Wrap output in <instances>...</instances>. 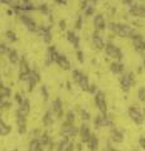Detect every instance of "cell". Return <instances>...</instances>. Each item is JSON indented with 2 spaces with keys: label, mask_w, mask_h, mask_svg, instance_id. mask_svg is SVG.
I'll return each mask as SVG.
<instances>
[{
  "label": "cell",
  "mask_w": 145,
  "mask_h": 151,
  "mask_svg": "<svg viewBox=\"0 0 145 151\" xmlns=\"http://www.w3.org/2000/svg\"><path fill=\"white\" fill-rule=\"evenodd\" d=\"M133 82H134V74L133 73H124L120 78L121 89H123L124 92H128L130 87L133 86Z\"/></svg>",
  "instance_id": "obj_8"
},
{
  "label": "cell",
  "mask_w": 145,
  "mask_h": 151,
  "mask_svg": "<svg viewBox=\"0 0 145 151\" xmlns=\"http://www.w3.org/2000/svg\"><path fill=\"white\" fill-rule=\"evenodd\" d=\"M93 27H95V30L97 33H100L102 30L106 29V20H105V17L102 15V14H97L93 18Z\"/></svg>",
  "instance_id": "obj_11"
},
{
  "label": "cell",
  "mask_w": 145,
  "mask_h": 151,
  "mask_svg": "<svg viewBox=\"0 0 145 151\" xmlns=\"http://www.w3.org/2000/svg\"><path fill=\"white\" fill-rule=\"evenodd\" d=\"M52 112L56 117H63V103H62V100L61 98H56L52 103Z\"/></svg>",
  "instance_id": "obj_13"
},
{
  "label": "cell",
  "mask_w": 145,
  "mask_h": 151,
  "mask_svg": "<svg viewBox=\"0 0 145 151\" xmlns=\"http://www.w3.org/2000/svg\"><path fill=\"white\" fill-rule=\"evenodd\" d=\"M95 105L99 108V111L102 115H106L107 112V103H106V97L105 93L102 91H97V93L95 94Z\"/></svg>",
  "instance_id": "obj_6"
},
{
  "label": "cell",
  "mask_w": 145,
  "mask_h": 151,
  "mask_svg": "<svg viewBox=\"0 0 145 151\" xmlns=\"http://www.w3.org/2000/svg\"><path fill=\"white\" fill-rule=\"evenodd\" d=\"M139 145H140V147L145 149V137H144V136H141V137L139 139Z\"/></svg>",
  "instance_id": "obj_41"
},
{
  "label": "cell",
  "mask_w": 145,
  "mask_h": 151,
  "mask_svg": "<svg viewBox=\"0 0 145 151\" xmlns=\"http://www.w3.org/2000/svg\"><path fill=\"white\" fill-rule=\"evenodd\" d=\"M56 3H57V4H62V5H66V4H67V1H61V0H59V1H56Z\"/></svg>",
  "instance_id": "obj_43"
},
{
  "label": "cell",
  "mask_w": 145,
  "mask_h": 151,
  "mask_svg": "<svg viewBox=\"0 0 145 151\" xmlns=\"http://www.w3.org/2000/svg\"><path fill=\"white\" fill-rule=\"evenodd\" d=\"M95 127H112L114 129V122H112L111 117L107 116V115H101L97 116L95 119Z\"/></svg>",
  "instance_id": "obj_7"
},
{
  "label": "cell",
  "mask_w": 145,
  "mask_h": 151,
  "mask_svg": "<svg viewBox=\"0 0 145 151\" xmlns=\"http://www.w3.org/2000/svg\"><path fill=\"white\" fill-rule=\"evenodd\" d=\"M40 81V77H39V73L37 70H32V73L29 76V79H28V84H29V91H33V88L35 87V84Z\"/></svg>",
  "instance_id": "obj_18"
},
{
  "label": "cell",
  "mask_w": 145,
  "mask_h": 151,
  "mask_svg": "<svg viewBox=\"0 0 145 151\" xmlns=\"http://www.w3.org/2000/svg\"><path fill=\"white\" fill-rule=\"evenodd\" d=\"M105 52H106V55L110 57L112 59L121 60V58H123V52H121V49L119 47H116L114 43H111V42H109V43L106 44Z\"/></svg>",
  "instance_id": "obj_4"
},
{
  "label": "cell",
  "mask_w": 145,
  "mask_h": 151,
  "mask_svg": "<svg viewBox=\"0 0 145 151\" xmlns=\"http://www.w3.org/2000/svg\"><path fill=\"white\" fill-rule=\"evenodd\" d=\"M79 132V130L77 129L74 125H71L68 124V122H64V124L61 126V134H62V136L64 139H68L71 140L73 137H76V135Z\"/></svg>",
  "instance_id": "obj_3"
},
{
  "label": "cell",
  "mask_w": 145,
  "mask_h": 151,
  "mask_svg": "<svg viewBox=\"0 0 145 151\" xmlns=\"http://www.w3.org/2000/svg\"><path fill=\"white\" fill-rule=\"evenodd\" d=\"M29 111H30V103H29V101H28V100H24L22 105H19V107H18L17 117H25V119H27Z\"/></svg>",
  "instance_id": "obj_14"
},
{
  "label": "cell",
  "mask_w": 145,
  "mask_h": 151,
  "mask_svg": "<svg viewBox=\"0 0 145 151\" xmlns=\"http://www.w3.org/2000/svg\"><path fill=\"white\" fill-rule=\"evenodd\" d=\"M20 20H22L23 24H24V25L28 28V30L34 32V33L38 32L39 25L37 24V23H35L30 17H28V15H20Z\"/></svg>",
  "instance_id": "obj_9"
},
{
  "label": "cell",
  "mask_w": 145,
  "mask_h": 151,
  "mask_svg": "<svg viewBox=\"0 0 145 151\" xmlns=\"http://www.w3.org/2000/svg\"><path fill=\"white\" fill-rule=\"evenodd\" d=\"M110 70L114 74H123L124 72V64L121 62H114L110 64Z\"/></svg>",
  "instance_id": "obj_25"
},
{
  "label": "cell",
  "mask_w": 145,
  "mask_h": 151,
  "mask_svg": "<svg viewBox=\"0 0 145 151\" xmlns=\"http://www.w3.org/2000/svg\"><path fill=\"white\" fill-rule=\"evenodd\" d=\"M79 113H81V119H82V121L85 122V124H86L87 121H90V119H91V115H90V112L85 110V108H82V110L79 111Z\"/></svg>",
  "instance_id": "obj_34"
},
{
  "label": "cell",
  "mask_w": 145,
  "mask_h": 151,
  "mask_svg": "<svg viewBox=\"0 0 145 151\" xmlns=\"http://www.w3.org/2000/svg\"><path fill=\"white\" fill-rule=\"evenodd\" d=\"M110 137H111V141H114L116 144H121L124 141V134L121 132L119 129H112L111 132H110Z\"/></svg>",
  "instance_id": "obj_17"
},
{
  "label": "cell",
  "mask_w": 145,
  "mask_h": 151,
  "mask_svg": "<svg viewBox=\"0 0 145 151\" xmlns=\"http://www.w3.org/2000/svg\"><path fill=\"white\" fill-rule=\"evenodd\" d=\"M66 38L68 42H71V43L73 44V47L78 50V47H79V37L76 35V33L72 32V30H68L67 34H66Z\"/></svg>",
  "instance_id": "obj_21"
},
{
  "label": "cell",
  "mask_w": 145,
  "mask_h": 151,
  "mask_svg": "<svg viewBox=\"0 0 145 151\" xmlns=\"http://www.w3.org/2000/svg\"><path fill=\"white\" fill-rule=\"evenodd\" d=\"M56 63H57L62 69H69V68H71V63H69L68 58H67L66 55L61 54V53H59V55H58L57 60H56Z\"/></svg>",
  "instance_id": "obj_22"
},
{
  "label": "cell",
  "mask_w": 145,
  "mask_h": 151,
  "mask_svg": "<svg viewBox=\"0 0 145 151\" xmlns=\"http://www.w3.org/2000/svg\"><path fill=\"white\" fill-rule=\"evenodd\" d=\"M92 135L93 134H91V130H90V127H88V125L83 122V124L81 125V127H79V136H81V141L82 142H85V144H88V141L91 140Z\"/></svg>",
  "instance_id": "obj_10"
},
{
  "label": "cell",
  "mask_w": 145,
  "mask_h": 151,
  "mask_svg": "<svg viewBox=\"0 0 145 151\" xmlns=\"http://www.w3.org/2000/svg\"><path fill=\"white\" fill-rule=\"evenodd\" d=\"M8 59H9V62L13 63V64H19L20 63V55L18 54V52L15 49H10V52L8 53Z\"/></svg>",
  "instance_id": "obj_24"
},
{
  "label": "cell",
  "mask_w": 145,
  "mask_h": 151,
  "mask_svg": "<svg viewBox=\"0 0 145 151\" xmlns=\"http://www.w3.org/2000/svg\"><path fill=\"white\" fill-rule=\"evenodd\" d=\"M59 28H61L62 30L66 29V22H64V20H61V22H59Z\"/></svg>",
  "instance_id": "obj_42"
},
{
  "label": "cell",
  "mask_w": 145,
  "mask_h": 151,
  "mask_svg": "<svg viewBox=\"0 0 145 151\" xmlns=\"http://www.w3.org/2000/svg\"><path fill=\"white\" fill-rule=\"evenodd\" d=\"M133 45L138 52H144L145 50V39L141 35H138L133 39Z\"/></svg>",
  "instance_id": "obj_19"
},
{
  "label": "cell",
  "mask_w": 145,
  "mask_h": 151,
  "mask_svg": "<svg viewBox=\"0 0 145 151\" xmlns=\"http://www.w3.org/2000/svg\"><path fill=\"white\" fill-rule=\"evenodd\" d=\"M87 147H88V150H90V151H97V149H99V139H97V136L95 134L92 135L91 140L88 141Z\"/></svg>",
  "instance_id": "obj_28"
},
{
  "label": "cell",
  "mask_w": 145,
  "mask_h": 151,
  "mask_svg": "<svg viewBox=\"0 0 145 151\" xmlns=\"http://www.w3.org/2000/svg\"><path fill=\"white\" fill-rule=\"evenodd\" d=\"M5 38H6L9 42H12V43H14V42L18 40V35L13 30H6L5 32Z\"/></svg>",
  "instance_id": "obj_31"
},
{
  "label": "cell",
  "mask_w": 145,
  "mask_h": 151,
  "mask_svg": "<svg viewBox=\"0 0 145 151\" xmlns=\"http://www.w3.org/2000/svg\"><path fill=\"white\" fill-rule=\"evenodd\" d=\"M40 92H42V96H43V100L47 101L48 100V97H49V92H48V89H47L45 86H42L40 87Z\"/></svg>",
  "instance_id": "obj_37"
},
{
  "label": "cell",
  "mask_w": 145,
  "mask_h": 151,
  "mask_svg": "<svg viewBox=\"0 0 145 151\" xmlns=\"http://www.w3.org/2000/svg\"><path fill=\"white\" fill-rule=\"evenodd\" d=\"M74 120H76L74 112H73V111H67V113H66V122L73 125V124H74Z\"/></svg>",
  "instance_id": "obj_33"
},
{
  "label": "cell",
  "mask_w": 145,
  "mask_h": 151,
  "mask_svg": "<svg viewBox=\"0 0 145 151\" xmlns=\"http://www.w3.org/2000/svg\"><path fill=\"white\" fill-rule=\"evenodd\" d=\"M92 45H93V48L97 49V50H101V49H105V42L104 39L101 38V35H99V33L95 32L93 33V35H92Z\"/></svg>",
  "instance_id": "obj_16"
},
{
  "label": "cell",
  "mask_w": 145,
  "mask_h": 151,
  "mask_svg": "<svg viewBox=\"0 0 145 151\" xmlns=\"http://www.w3.org/2000/svg\"><path fill=\"white\" fill-rule=\"evenodd\" d=\"M72 78H73V81L79 86V88L88 92L91 84H90V82H88V78H87V76L85 73L81 72L79 69H73L72 70Z\"/></svg>",
  "instance_id": "obj_2"
},
{
  "label": "cell",
  "mask_w": 145,
  "mask_h": 151,
  "mask_svg": "<svg viewBox=\"0 0 145 151\" xmlns=\"http://www.w3.org/2000/svg\"><path fill=\"white\" fill-rule=\"evenodd\" d=\"M10 52V49L8 48V45L6 44H4V43H0V55H4V54H6Z\"/></svg>",
  "instance_id": "obj_36"
},
{
  "label": "cell",
  "mask_w": 145,
  "mask_h": 151,
  "mask_svg": "<svg viewBox=\"0 0 145 151\" xmlns=\"http://www.w3.org/2000/svg\"><path fill=\"white\" fill-rule=\"evenodd\" d=\"M10 94H12L10 88L6 87V86H3V84L0 83V96H3V97L8 98L9 96H10Z\"/></svg>",
  "instance_id": "obj_30"
},
{
  "label": "cell",
  "mask_w": 145,
  "mask_h": 151,
  "mask_svg": "<svg viewBox=\"0 0 145 151\" xmlns=\"http://www.w3.org/2000/svg\"><path fill=\"white\" fill-rule=\"evenodd\" d=\"M17 126L19 134H24L27 131V119L25 117H17Z\"/></svg>",
  "instance_id": "obj_27"
},
{
  "label": "cell",
  "mask_w": 145,
  "mask_h": 151,
  "mask_svg": "<svg viewBox=\"0 0 145 151\" xmlns=\"http://www.w3.org/2000/svg\"><path fill=\"white\" fill-rule=\"evenodd\" d=\"M109 150H110V151H118V150H115V149H111V147H109Z\"/></svg>",
  "instance_id": "obj_44"
},
{
  "label": "cell",
  "mask_w": 145,
  "mask_h": 151,
  "mask_svg": "<svg viewBox=\"0 0 145 151\" xmlns=\"http://www.w3.org/2000/svg\"><path fill=\"white\" fill-rule=\"evenodd\" d=\"M82 23H83L82 15H78L77 20H76V29H81V28H82Z\"/></svg>",
  "instance_id": "obj_39"
},
{
  "label": "cell",
  "mask_w": 145,
  "mask_h": 151,
  "mask_svg": "<svg viewBox=\"0 0 145 151\" xmlns=\"http://www.w3.org/2000/svg\"><path fill=\"white\" fill-rule=\"evenodd\" d=\"M28 151H43V145H42L39 139L30 140L29 145H28Z\"/></svg>",
  "instance_id": "obj_23"
},
{
  "label": "cell",
  "mask_w": 145,
  "mask_h": 151,
  "mask_svg": "<svg viewBox=\"0 0 145 151\" xmlns=\"http://www.w3.org/2000/svg\"><path fill=\"white\" fill-rule=\"evenodd\" d=\"M92 4H95V1H93V3L88 1V5H87V8L85 9V15H87V17L93 15V13H95V5H92Z\"/></svg>",
  "instance_id": "obj_32"
},
{
  "label": "cell",
  "mask_w": 145,
  "mask_h": 151,
  "mask_svg": "<svg viewBox=\"0 0 145 151\" xmlns=\"http://www.w3.org/2000/svg\"><path fill=\"white\" fill-rule=\"evenodd\" d=\"M138 100L140 102H145V87L139 88V91H138Z\"/></svg>",
  "instance_id": "obj_35"
},
{
  "label": "cell",
  "mask_w": 145,
  "mask_h": 151,
  "mask_svg": "<svg viewBox=\"0 0 145 151\" xmlns=\"http://www.w3.org/2000/svg\"><path fill=\"white\" fill-rule=\"evenodd\" d=\"M130 14L134 17L145 18V5L144 4H134V5L130 8Z\"/></svg>",
  "instance_id": "obj_15"
},
{
  "label": "cell",
  "mask_w": 145,
  "mask_h": 151,
  "mask_svg": "<svg viewBox=\"0 0 145 151\" xmlns=\"http://www.w3.org/2000/svg\"><path fill=\"white\" fill-rule=\"evenodd\" d=\"M9 132H10V127L0 119V136H8Z\"/></svg>",
  "instance_id": "obj_29"
},
{
  "label": "cell",
  "mask_w": 145,
  "mask_h": 151,
  "mask_svg": "<svg viewBox=\"0 0 145 151\" xmlns=\"http://www.w3.org/2000/svg\"><path fill=\"white\" fill-rule=\"evenodd\" d=\"M73 149V142L72 140L63 139L57 146V151H72Z\"/></svg>",
  "instance_id": "obj_20"
},
{
  "label": "cell",
  "mask_w": 145,
  "mask_h": 151,
  "mask_svg": "<svg viewBox=\"0 0 145 151\" xmlns=\"http://www.w3.org/2000/svg\"><path fill=\"white\" fill-rule=\"evenodd\" d=\"M13 151H19V150H13Z\"/></svg>",
  "instance_id": "obj_45"
},
{
  "label": "cell",
  "mask_w": 145,
  "mask_h": 151,
  "mask_svg": "<svg viewBox=\"0 0 145 151\" xmlns=\"http://www.w3.org/2000/svg\"><path fill=\"white\" fill-rule=\"evenodd\" d=\"M76 55H77V59L79 60V63H83V62H85V57H83V52L82 50H77L76 52Z\"/></svg>",
  "instance_id": "obj_38"
},
{
  "label": "cell",
  "mask_w": 145,
  "mask_h": 151,
  "mask_svg": "<svg viewBox=\"0 0 145 151\" xmlns=\"http://www.w3.org/2000/svg\"><path fill=\"white\" fill-rule=\"evenodd\" d=\"M54 115L52 111H47L43 116V125L44 126H52L54 124Z\"/></svg>",
  "instance_id": "obj_26"
},
{
  "label": "cell",
  "mask_w": 145,
  "mask_h": 151,
  "mask_svg": "<svg viewBox=\"0 0 145 151\" xmlns=\"http://www.w3.org/2000/svg\"><path fill=\"white\" fill-rule=\"evenodd\" d=\"M24 100H25V98H23L20 93H17V94H15V101H17V103H18V106L22 105L23 101H24Z\"/></svg>",
  "instance_id": "obj_40"
},
{
  "label": "cell",
  "mask_w": 145,
  "mask_h": 151,
  "mask_svg": "<svg viewBox=\"0 0 145 151\" xmlns=\"http://www.w3.org/2000/svg\"><path fill=\"white\" fill-rule=\"evenodd\" d=\"M109 28L111 32H114L116 35H119L121 38H131L134 39L135 37L139 35V33L136 29H134L133 27H130L128 24H121V23H110Z\"/></svg>",
  "instance_id": "obj_1"
},
{
  "label": "cell",
  "mask_w": 145,
  "mask_h": 151,
  "mask_svg": "<svg viewBox=\"0 0 145 151\" xmlns=\"http://www.w3.org/2000/svg\"><path fill=\"white\" fill-rule=\"evenodd\" d=\"M59 53L56 49V47H49L48 49H47V55H45V64L47 65H50L52 63H56V60H57Z\"/></svg>",
  "instance_id": "obj_12"
},
{
  "label": "cell",
  "mask_w": 145,
  "mask_h": 151,
  "mask_svg": "<svg viewBox=\"0 0 145 151\" xmlns=\"http://www.w3.org/2000/svg\"><path fill=\"white\" fill-rule=\"evenodd\" d=\"M128 113H129V117H130V119H131L136 125H141L143 122H144V120H145L144 112L140 110V108H138V107H134V106L130 107L129 111H128Z\"/></svg>",
  "instance_id": "obj_5"
}]
</instances>
